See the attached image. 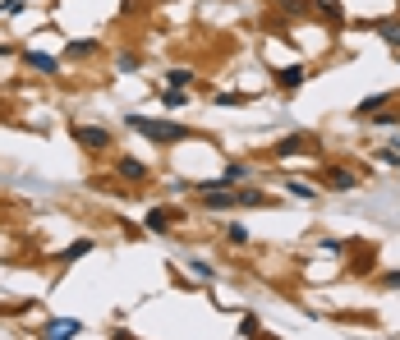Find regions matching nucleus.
I'll return each instance as SVG.
<instances>
[{
    "mask_svg": "<svg viewBox=\"0 0 400 340\" xmlns=\"http://www.w3.org/2000/svg\"><path fill=\"white\" fill-rule=\"evenodd\" d=\"M124 124H129L134 133H143V138H152V143H184V138H193V129H184V124L157 120V115H139V111L124 115Z\"/></svg>",
    "mask_w": 400,
    "mask_h": 340,
    "instance_id": "nucleus-1",
    "label": "nucleus"
},
{
    "mask_svg": "<svg viewBox=\"0 0 400 340\" xmlns=\"http://www.w3.org/2000/svg\"><path fill=\"white\" fill-rule=\"evenodd\" d=\"M74 143H79L83 152H106L111 148V129H102V124H70Z\"/></svg>",
    "mask_w": 400,
    "mask_h": 340,
    "instance_id": "nucleus-2",
    "label": "nucleus"
},
{
    "mask_svg": "<svg viewBox=\"0 0 400 340\" xmlns=\"http://www.w3.org/2000/svg\"><path fill=\"white\" fill-rule=\"evenodd\" d=\"M304 152H313V133H286V138L271 148V157H304Z\"/></svg>",
    "mask_w": 400,
    "mask_h": 340,
    "instance_id": "nucleus-3",
    "label": "nucleus"
},
{
    "mask_svg": "<svg viewBox=\"0 0 400 340\" xmlns=\"http://www.w3.org/2000/svg\"><path fill=\"white\" fill-rule=\"evenodd\" d=\"M322 184H327L331 193H355L359 189V175L350 166H327V175H322Z\"/></svg>",
    "mask_w": 400,
    "mask_h": 340,
    "instance_id": "nucleus-4",
    "label": "nucleus"
},
{
    "mask_svg": "<svg viewBox=\"0 0 400 340\" xmlns=\"http://www.w3.org/2000/svg\"><path fill=\"white\" fill-rule=\"evenodd\" d=\"M79 331H83L79 317H51V322L42 327V340H74Z\"/></svg>",
    "mask_w": 400,
    "mask_h": 340,
    "instance_id": "nucleus-5",
    "label": "nucleus"
},
{
    "mask_svg": "<svg viewBox=\"0 0 400 340\" xmlns=\"http://www.w3.org/2000/svg\"><path fill=\"white\" fill-rule=\"evenodd\" d=\"M175 221H184L180 212H171V207H148V216H143V226H148L152 235H166V230H171Z\"/></svg>",
    "mask_w": 400,
    "mask_h": 340,
    "instance_id": "nucleus-6",
    "label": "nucleus"
},
{
    "mask_svg": "<svg viewBox=\"0 0 400 340\" xmlns=\"http://www.w3.org/2000/svg\"><path fill=\"white\" fill-rule=\"evenodd\" d=\"M115 175H120V180H134V184H148V161H139V157H115Z\"/></svg>",
    "mask_w": 400,
    "mask_h": 340,
    "instance_id": "nucleus-7",
    "label": "nucleus"
},
{
    "mask_svg": "<svg viewBox=\"0 0 400 340\" xmlns=\"http://www.w3.org/2000/svg\"><path fill=\"white\" fill-rule=\"evenodd\" d=\"M23 65H28V70H37V74H46V79H55V74H60V60H55V55H46V51H23Z\"/></svg>",
    "mask_w": 400,
    "mask_h": 340,
    "instance_id": "nucleus-8",
    "label": "nucleus"
},
{
    "mask_svg": "<svg viewBox=\"0 0 400 340\" xmlns=\"http://www.w3.org/2000/svg\"><path fill=\"white\" fill-rule=\"evenodd\" d=\"M304 79H308L304 65H286V70H276V87H281V92H295V87H304Z\"/></svg>",
    "mask_w": 400,
    "mask_h": 340,
    "instance_id": "nucleus-9",
    "label": "nucleus"
},
{
    "mask_svg": "<svg viewBox=\"0 0 400 340\" xmlns=\"http://www.w3.org/2000/svg\"><path fill=\"white\" fill-rule=\"evenodd\" d=\"M391 102H396V92H373V97H364V102L355 106V115H359V120H368V115H377L382 106H391Z\"/></svg>",
    "mask_w": 400,
    "mask_h": 340,
    "instance_id": "nucleus-10",
    "label": "nucleus"
},
{
    "mask_svg": "<svg viewBox=\"0 0 400 340\" xmlns=\"http://www.w3.org/2000/svg\"><path fill=\"white\" fill-rule=\"evenodd\" d=\"M281 189H286L290 198H299V202H313V198H318L313 184H308V180H295V175H290V180H281Z\"/></svg>",
    "mask_w": 400,
    "mask_h": 340,
    "instance_id": "nucleus-11",
    "label": "nucleus"
},
{
    "mask_svg": "<svg viewBox=\"0 0 400 340\" xmlns=\"http://www.w3.org/2000/svg\"><path fill=\"white\" fill-rule=\"evenodd\" d=\"M373 33L382 37L391 51H400V18H382V23H373Z\"/></svg>",
    "mask_w": 400,
    "mask_h": 340,
    "instance_id": "nucleus-12",
    "label": "nucleus"
},
{
    "mask_svg": "<svg viewBox=\"0 0 400 340\" xmlns=\"http://www.w3.org/2000/svg\"><path fill=\"white\" fill-rule=\"evenodd\" d=\"M97 46H102V42H92V37L70 42V46H65V60H87V55H97Z\"/></svg>",
    "mask_w": 400,
    "mask_h": 340,
    "instance_id": "nucleus-13",
    "label": "nucleus"
},
{
    "mask_svg": "<svg viewBox=\"0 0 400 340\" xmlns=\"http://www.w3.org/2000/svg\"><path fill=\"white\" fill-rule=\"evenodd\" d=\"M87 253H92V239H74L70 248H60V253H55V262H79Z\"/></svg>",
    "mask_w": 400,
    "mask_h": 340,
    "instance_id": "nucleus-14",
    "label": "nucleus"
},
{
    "mask_svg": "<svg viewBox=\"0 0 400 340\" xmlns=\"http://www.w3.org/2000/svg\"><path fill=\"white\" fill-rule=\"evenodd\" d=\"M313 9L322 18H331V23H345V5L340 0H313Z\"/></svg>",
    "mask_w": 400,
    "mask_h": 340,
    "instance_id": "nucleus-15",
    "label": "nucleus"
},
{
    "mask_svg": "<svg viewBox=\"0 0 400 340\" xmlns=\"http://www.w3.org/2000/svg\"><path fill=\"white\" fill-rule=\"evenodd\" d=\"M161 106H166V111H180V106H189V87H166V92H161Z\"/></svg>",
    "mask_w": 400,
    "mask_h": 340,
    "instance_id": "nucleus-16",
    "label": "nucleus"
},
{
    "mask_svg": "<svg viewBox=\"0 0 400 340\" xmlns=\"http://www.w3.org/2000/svg\"><path fill=\"white\" fill-rule=\"evenodd\" d=\"M193 83V70L189 65H175V70H166V87H189Z\"/></svg>",
    "mask_w": 400,
    "mask_h": 340,
    "instance_id": "nucleus-17",
    "label": "nucleus"
},
{
    "mask_svg": "<svg viewBox=\"0 0 400 340\" xmlns=\"http://www.w3.org/2000/svg\"><path fill=\"white\" fill-rule=\"evenodd\" d=\"M249 166H244V161H230V166L226 170H221V184H226V189H230V184H239V180H249Z\"/></svg>",
    "mask_w": 400,
    "mask_h": 340,
    "instance_id": "nucleus-18",
    "label": "nucleus"
},
{
    "mask_svg": "<svg viewBox=\"0 0 400 340\" xmlns=\"http://www.w3.org/2000/svg\"><path fill=\"white\" fill-rule=\"evenodd\" d=\"M368 124H373V129H396L400 111H377V115H368Z\"/></svg>",
    "mask_w": 400,
    "mask_h": 340,
    "instance_id": "nucleus-19",
    "label": "nucleus"
},
{
    "mask_svg": "<svg viewBox=\"0 0 400 340\" xmlns=\"http://www.w3.org/2000/svg\"><path fill=\"white\" fill-rule=\"evenodd\" d=\"M139 55H134V51H120V55H115V70H120V74H139Z\"/></svg>",
    "mask_w": 400,
    "mask_h": 340,
    "instance_id": "nucleus-20",
    "label": "nucleus"
},
{
    "mask_svg": "<svg viewBox=\"0 0 400 340\" xmlns=\"http://www.w3.org/2000/svg\"><path fill=\"white\" fill-rule=\"evenodd\" d=\"M189 271H193V276H202V280H212V276H217V267H212L207 258H189Z\"/></svg>",
    "mask_w": 400,
    "mask_h": 340,
    "instance_id": "nucleus-21",
    "label": "nucleus"
},
{
    "mask_svg": "<svg viewBox=\"0 0 400 340\" xmlns=\"http://www.w3.org/2000/svg\"><path fill=\"white\" fill-rule=\"evenodd\" d=\"M235 202H239V207H262L267 198H262L258 189H239V193H235Z\"/></svg>",
    "mask_w": 400,
    "mask_h": 340,
    "instance_id": "nucleus-22",
    "label": "nucleus"
},
{
    "mask_svg": "<svg viewBox=\"0 0 400 340\" xmlns=\"http://www.w3.org/2000/svg\"><path fill=\"white\" fill-rule=\"evenodd\" d=\"M239 336H249V340H258V336H262V327H258V317H253V313H244V317H239Z\"/></svg>",
    "mask_w": 400,
    "mask_h": 340,
    "instance_id": "nucleus-23",
    "label": "nucleus"
},
{
    "mask_svg": "<svg viewBox=\"0 0 400 340\" xmlns=\"http://www.w3.org/2000/svg\"><path fill=\"white\" fill-rule=\"evenodd\" d=\"M249 92H217V106H249Z\"/></svg>",
    "mask_w": 400,
    "mask_h": 340,
    "instance_id": "nucleus-24",
    "label": "nucleus"
},
{
    "mask_svg": "<svg viewBox=\"0 0 400 340\" xmlns=\"http://www.w3.org/2000/svg\"><path fill=\"white\" fill-rule=\"evenodd\" d=\"M373 157H377V161H382V166H400V152L391 148V143H387V148H377V152H373Z\"/></svg>",
    "mask_w": 400,
    "mask_h": 340,
    "instance_id": "nucleus-25",
    "label": "nucleus"
},
{
    "mask_svg": "<svg viewBox=\"0 0 400 340\" xmlns=\"http://www.w3.org/2000/svg\"><path fill=\"white\" fill-rule=\"evenodd\" d=\"M322 253H327V258H340V253H345V239H322Z\"/></svg>",
    "mask_w": 400,
    "mask_h": 340,
    "instance_id": "nucleus-26",
    "label": "nucleus"
},
{
    "mask_svg": "<svg viewBox=\"0 0 400 340\" xmlns=\"http://www.w3.org/2000/svg\"><path fill=\"white\" fill-rule=\"evenodd\" d=\"M226 239H230V244H249V230H244V226H226Z\"/></svg>",
    "mask_w": 400,
    "mask_h": 340,
    "instance_id": "nucleus-27",
    "label": "nucleus"
},
{
    "mask_svg": "<svg viewBox=\"0 0 400 340\" xmlns=\"http://www.w3.org/2000/svg\"><path fill=\"white\" fill-rule=\"evenodd\" d=\"M0 14H5V18H14V14H23V0H5V5H0Z\"/></svg>",
    "mask_w": 400,
    "mask_h": 340,
    "instance_id": "nucleus-28",
    "label": "nucleus"
},
{
    "mask_svg": "<svg viewBox=\"0 0 400 340\" xmlns=\"http://www.w3.org/2000/svg\"><path fill=\"white\" fill-rule=\"evenodd\" d=\"M382 290H400V271H387V276H382Z\"/></svg>",
    "mask_w": 400,
    "mask_h": 340,
    "instance_id": "nucleus-29",
    "label": "nucleus"
},
{
    "mask_svg": "<svg viewBox=\"0 0 400 340\" xmlns=\"http://www.w3.org/2000/svg\"><path fill=\"white\" fill-rule=\"evenodd\" d=\"M391 148H396V152H400V133H396V138H391Z\"/></svg>",
    "mask_w": 400,
    "mask_h": 340,
    "instance_id": "nucleus-30",
    "label": "nucleus"
},
{
    "mask_svg": "<svg viewBox=\"0 0 400 340\" xmlns=\"http://www.w3.org/2000/svg\"><path fill=\"white\" fill-rule=\"evenodd\" d=\"M396 65H400V51H396Z\"/></svg>",
    "mask_w": 400,
    "mask_h": 340,
    "instance_id": "nucleus-31",
    "label": "nucleus"
}]
</instances>
